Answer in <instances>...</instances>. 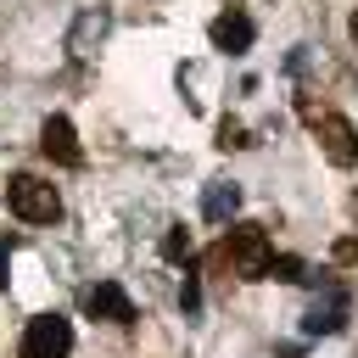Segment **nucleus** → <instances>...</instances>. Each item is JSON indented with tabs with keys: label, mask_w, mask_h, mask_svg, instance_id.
<instances>
[{
	"label": "nucleus",
	"mask_w": 358,
	"mask_h": 358,
	"mask_svg": "<svg viewBox=\"0 0 358 358\" xmlns=\"http://www.w3.org/2000/svg\"><path fill=\"white\" fill-rule=\"evenodd\" d=\"M213 263H218V268H229L235 280H268L274 246H268V235H263L257 224H235V229H229V235L218 241Z\"/></svg>",
	"instance_id": "obj_1"
},
{
	"label": "nucleus",
	"mask_w": 358,
	"mask_h": 358,
	"mask_svg": "<svg viewBox=\"0 0 358 358\" xmlns=\"http://www.w3.org/2000/svg\"><path fill=\"white\" fill-rule=\"evenodd\" d=\"M6 201H11V213H17L22 224H50V218L62 213V196H56V185L34 179V173H17V179L6 185Z\"/></svg>",
	"instance_id": "obj_2"
},
{
	"label": "nucleus",
	"mask_w": 358,
	"mask_h": 358,
	"mask_svg": "<svg viewBox=\"0 0 358 358\" xmlns=\"http://www.w3.org/2000/svg\"><path fill=\"white\" fill-rule=\"evenodd\" d=\"M308 117H313L319 151H324L336 168H352V162H358V129H352L341 112H308Z\"/></svg>",
	"instance_id": "obj_3"
},
{
	"label": "nucleus",
	"mask_w": 358,
	"mask_h": 358,
	"mask_svg": "<svg viewBox=\"0 0 358 358\" xmlns=\"http://www.w3.org/2000/svg\"><path fill=\"white\" fill-rule=\"evenodd\" d=\"M73 352V324L62 313H39L22 330V358H67Z\"/></svg>",
	"instance_id": "obj_4"
},
{
	"label": "nucleus",
	"mask_w": 358,
	"mask_h": 358,
	"mask_svg": "<svg viewBox=\"0 0 358 358\" xmlns=\"http://www.w3.org/2000/svg\"><path fill=\"white\" fill-rule=\"evenodd\" d=\"M84 313L90 319H112V324H134V302H129V291L117 280H95L84 291Z\"/></svg>",
	"instance_id": "obj_5"
},
{
	"label": "nucleus",
	"mask_w": 358,
	"mask_h": 358,
	"mask_svg": "<svg viewBox=\"0 0 358 358\" xmlns=\"http://www.w3.org/2000/svg\"><path fill=\"white\" fill-rule=\"evenodd\" d=\"M39 151H45L50 162H62V168H78V162H84L78 134H73V123H67L62 112H50V117H45V129H39Z\"/></svg>",
	"instance_id": "obj_6"
},
{
	"label": "nucleus",
	"mask_w": 358,
	"mask_h": 358,
	"mask_svg": "<svg viewBox=\"0 0 358 358\" xmlns=\"http://www.w3.org/2000/svg\"><path fill=\"white\" fill-rule=\"evenodd\" d=\"M207 39H213L218 50L241 56V50L257 39V28H252V17H246V11H218V17H213V28H207Z\"/></svg>",
	"instance_id": "obj_7"
},
{
	"label": "nucleus",
	"mask_w": 358,
	"mask_h": 358,
	"mask_svg": "<svg viewBox=\"0 0 358 358\" xmlns=\"http://www.w3.org/2000/svg\"><path fill=\"white\" fill-rule=\"evenodd\" d=\"M341 324H347V291L341 285H324V302L308 308V330L313 336H336Z\"/></svg>",
	"instance_id": "obj_8"
},
{
	"label": "nucleus",
	"mask_w": 358,
	"mask_h": 358,
	"mask_svg": "<svg viewBox=\"0 0 358 358\" xmlns=\"http://www.w3.org/2000/svg\"><path fill=\"white\" fill-rule=\"evenodd\" d=\"M235 207H241V190H235L229 179H213L207 196H201V218H207V224H224Z\"/></svg>",
	"instance_id": "obj_9"
},
{
	"label": "nucleus",
	"mask_w": 358,
	"mask_h": 358,
	"mask_svg": "<svg viewBox=\"0 0 358 358\" xmlns=\"http://www.w3.org/2000/svg\"><path fill=\"white\" fill-rule=\"evenodd\" d=\"M101 34H106V11H84L78 28H73V39H67L73 56H90V39H101Z\"/></svg>",
	"instance_id": "obj_10"
},
{
	"label": "nucleus",
	"mask_w": 358,
	"mask_h": 358,
	"mask_svg": "<svg viewBox=\"0 0 358 358\" xmlns=\"http://www.w3.org/2000/svg\"><path fill=\"white\" fill-rule=\"evenodd\" d=\"M190 252H196V246H190V229L173 224V229L162 235V257H168V263H190Z\"/></svg>",
	"instance_id": "obj_11"
},
{
	"label": "nucleus",
	"mask_w": 358,
	"mask_h": 358,
	"mask_svg": "<svg viewBox=\"0 0 358 358\" xmlns=\"http://www.w3.org/2000/svg\"><path fill=\"white\" fill-rule=\"evenodd\" d=\"M268 274H274V280H285V285H302V280H308V263H302V257H274V263H268Z\"/></svg>",
	"instance_id": "obj_12"
},
{
	"label": "nucleus",
	"mask_w": 358,
	"mask_h": 358,
	"mask_svg": "<svg viewBox=\"0 0 358 358\" xmlns=\"http://www.w3.org/2000/svg\"><path fill=\"white\" fill-rule=\"evenodd\" d=\"M218 145H252V134H246L241 123H229V117H224V123H218Z\"/></svg>",
	"instance_id": "obj_13"
},
{
	"label": "nucleus",
	"mask_w": 358,
	"mask_h": 358,
	"mask_svg": "<svg viewBox=\"0 0 358 358\" xmlns=\"http://www.w3.org/2000/svg\"><path fill=\"white\" fill-rule=\"evenodd\" d=\"M179 302H185V313H196V308H201V291H196V274H185V291H179Z\"/></svg>",
	"instance_id": "obj_14"
},
{
	"label": "nucleus",
	"mask_w": 358,
	"mask_h": 358,
	"mask_svg": "<svg viewBox=\"0 0 358 358\" xmlns=\"http://www.w3.org/2000/svg\"><path fill=\"white\" fill-rule=\"evenodd\" d=\"M6 280H11V246L0 241V291H6Z\"/></svg>",
	"instance_id": "obj_15"
},
{
	"label": "nucleus",
	"mask_w": 358,
	"mask_h": 358,
	"mask_svg": "<svg viewBox=\"0 0 358 358\" xmlns=\"http://www.w3.org/2000/svg\"><path fill=\"white\" fill-rule=\"evenodd\" d=\"M347 28H352V45H358V11H352V22H347Z\"/></svg>",
	"instance_id": "obj_16"
}]
</instances>
